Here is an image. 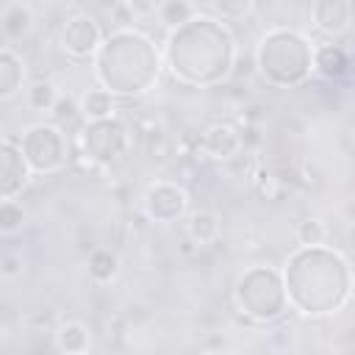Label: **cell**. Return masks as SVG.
Segmentation results:
<instances>
[{
	"mask_svg": "<svg viewBox=\"0 0 355 355\" xmlns=\"http://www.w3.org/2000/svg\"><path fill=\"white\" fill-rule=\"evenodd\" d=\"M311 14H313V22L322 33L338 36L352 22V3H347V0H319V3L311 6Z\"/></svg>",
	"mask_w": 355,
	"mask_h": 355,
	"instance_id": "7c38bea8",
	"label": "cell"
},
{
	"mask_svg": "<svg viewBox=\"0 0 355 355\" xmlns=\"http://www.w3.org/2000/svg\"><path fill=\"white\" fill-rule=\"evenodd\" d=\"M313 69L324 78H344L349 72V55L341 44H322L313 50Z\"/></svg>",
	"mask_w": 355,
	"mask_h": 355,
	"instance_id": "4fadbf2b",
	"label": "cell"
},
{
	"mask_svg": "<svg viewBox=\"0 0 355 355\" xmlns=\"http://www.w3.org/2000/svg\"><path fill=\"white\" fill-rule=\"evenodd\" d=\"M0 272H3L6 277H17V275H22V258H19V255H3V261H0Z\"/></svg>",
	"mask_w": 355,
	"mask_h": 355,
	"instance_id": "484cf974",
	"label": "cell"
},
{
	"mask_svg": "<svg viewBox=\"0 0 355 355\" xmlns=\"http://www.w3.org/2000/svg\"><path fill=\"white\" fill-rule=\"evenodd\" d=\"M255 64L272 86H297L313 69V47L291 28H272L255 47Z\"/></svg>",
	"mask_w": 355,
	"mask_h": 355,
	"instance_id": "277c9868",
	"label": "cell"
},
{
	"mask_svg": "<svg viewBox=\"0 0 355 355\" xmlns=\"http://www.w3.org/2000/svg\"><path fill=\"white\" fill-rule=\"evenodd\" d=\"M80 111H83V116H86L89 122L108 119V116H114V97H111L105 89L94 86V89H89V92L83 94V100H80Z\"/></svg>",
	"mask_w": 355,
	"mask_h": 355,
	"instance_id": "e0dca14e",
	"label": "cell"
},
{
	"mask_svg": "<svg viewBox=\"0 0 355 355\" xmlns=\"http://www.w3.org/2000/svg\"><path fill=\"white\" fill-rule=\"evenodd\" d=\"M244 141H241V130L230 122H219L211 125L202 136H200V153H205L208 158H236L241 153Z\"/></svg>",
	"mask_w": 355,
	"mask_h": 355,
	"instance_id": "8fae6325",
	"label": "cell"
},
{
	"mask_svg": "<svg viewBox=\"0 0 355 355\" xmlns=\"http://www.w3.org/2000/svg\"><path fill=\"white\" fill-rule=\"evenodd\" d=\"M116 272H119V258H116V252H111V250L103 247V250H94V252L89 255V275H92L97 283L114 280Z\"/></svg>",
	"mask_w": 355,
	"mask_h": 355,
	"instance_id": "ffe728a7",
	"label": "cell"
},
{
	"mask_svg": "<svg viewBox=\"0 0 355 355\" xmlns=\"http://www.w3.org/2000/svg\"><path fill=\"white\" fill-rule=\"evenodd\" d=\"M189 205V197L186 191L178 186V183H169V180H158L147 189L144 194V208H147V216L155 219V222H175Z\"/></svg>",
	"mask_w": 355,
	"mask_h": 355,
	"instance_id": "9c48e42d",
	"label": "cell"
},
{
	"mask_svg": "<svg viewBox=\"0 0 355 355\" xmlns=\"http://www.w3.org/2000/svg\"><path fill=\"white\" fill-rule=\"evenodd\" d=\"M155 11H158V19L166 28H172V31L180 28V25H186L194 14H200V8L194 3H186V0H166V3L155 6Z\"/></svg>",
	"mask_w": 355,
	"mask_h": 355,
	"instance_id": "d6986e66",
	"label": "cell"
},
{
	"mask_svg": "<svg viewBox=\"0 0 355 355\" xmlns=\"http://www.w3.org/2000/svg\"><path fill=\"white\" fill-rule=\"evenodd\" d=\"M89 330H86V324H80V322H67V324H61L58 327V333H55V347L64 352V355H69V352H86L89 349Z\"/></svg>",
	"mask_w": 355,
	"mask_h": 355,
	"instance_id": "ac0fdd59",
	"label": "cell"
},
{
	"mask_svg": "<svg viewBox=\"0 0 355 355\" xmlns=\"http://www.w3.org/2000/svg\"><path fill=\"white\" fill-rule=\"evenodd\" d=\"M236 305L255 322H275L288 308L283 277L272 266H252L236 280Z\"/></svg>",
	"mask_w": 355,
	"mask_h": 355,
	"instance_id": "5b68a950",
	"label": "cell"
},
{
	"mask_svg": "<svg viewBox=\"0 0 355 355\" xmlns=\"http://www.w3.org/2000/svg\"><path fill=\"white\" fill-rule=\"evenodd\" d=\"M55 100H58V89H55V83H50V80H36V83L28 89V105H31L36 114L53 111Z\"/></svg>",
	"mask_w": 355,
	"mask_h": 355,
	"instance_id": "44dd1931",
	"label": "cell"
},
{
	"mask_svg": "<svg viewBox=\"0 0 355 355\" xmlns=\"http://www.w3.org/2000/svg\"><path fill=\"white\" fill-rule=\"evenodd\" d=\"M205 355H225V352H205Z\"/></svg>",
	"mask_w": 355,
	"mask_h": 355,
	"instance_id": "f1b7e54d",
	"label": "cell"
},
{
	"mask_svg": "<svg viewBox=\"0 0 355 355\" xmlns=\"http://www.w3.org/2000/svg\"><path fill=\"white\" fill-rule=\"evenodd\" d=\"M216 11H219L222 17H227V19H233V17H247V14L252 11V3H250V0H239V3H216Z\"/></svg>",
	"mask_w": 355,
	"mask_h": 355,
	"instance_id": "d4e9b609",
	"label": "cell"
},
{
	"mask_svg": "<svg viewBox=\"0 0 355 355\" xmlns=\"http://www.w3.org/2000/svg\"><path fill=\"white\" fill-rule=\"evenodd\" d=\"M80 144H83V155L92 164H103L105 166V164L119 161L128 153V147H130V128L119 116L86 122V128L80 133Z\"/></svg>",
	"mask_w": 355,
	"mask_h": 355,
	"instance_id": "52a82bcc",
	"label": "cell"
},
{
	"mask_svg": "<svg viewBox=\"0 0 355 355\" xmlns=\"http://www.w3.org/2000/svg\"><path fill=\"white\" fill-rule=\"evenodd\" d=\"M108 14H111V19H114L116 25H122V31H125V25L136 22V6H133V3H114V6L108 8Z\"/></svg>",
	"mask_w": 355,
	"mask_h": 355,
	"instance_id": "cb8c5ba5",
	"label": "cell"
},
{
	"mask_svg": "<svg viewBox=\"0 0 355 355\" xmlns=\"http://www.w3.org/2000/svg\"><path fill=\"white\" fill-rule=\"evenodd\" d=\"M178 250H180V255H194V252H200V247H197V244H194L189 236L180 241V247H178Z\"/></svg>",
	"mask_w": 355,
	"mask_h": 355,
	"instance_id": "83f0119b",
	"label": "cell"
},
{
	"mask_svg": "<svg viewBox=\"0 0 355 355\" xmlns=\"http://www.w3.org/2000/svg\"><path fill=\"white\" fill-rule=\"evenodd\" d=\"M286 300L305 316H327L347 305L352 288L349 263L327 247H300L280 272Z\"/></svg>",
	"mask_w": 355,
	"mask_h": 355,
	"instance_id": "7a4b0ae2",
	"label": "cell"
},
{
	"mask_svg": "<svg viewBox=\"0 0 355 355\" xmlns=\"http://www.w3.org/2000/svg\"><path fill=\"white\" fill-rule=\"evenodd\" d=\"M69 355H89V352H69Z\"/></svg>",
	"mask_w": 355,
	"mask_h": 355,
	"instance_id": "f546056e",
	"label": "cell"
},
{
	"mask_svg": "<svg viewBox=\"0 0 355 355\" xmlns=\"http://www.w3.org/2000/svg\"><path fill=\"white\" fill-rule=\"evenodd\" d=\"M31 25H33V11L25 3H11L0 14V33L6 39H22V36H28Z\"/></svg>",
	"mask_w": 355,
	"mask_h": 355,
	"instance_id": "5bb4252c",
	"label": "cell"
},
{
	"mask_svg": "<svg viewBox=\"0 0 355 355\" xmlns=\"http://www.w3.org/2000/svg\"><path fill=\"white\" fill-rule=\"evenodd\" d=\"M100 89L114 94H141L161 75V53L150 36L139 31H114L94 55Z\"/></svg>",
	"mask_w": 355,
	"mask_h": 355,
	"instance_id": "3957f363",
	"label": "cell"
},
{
	"mask_svg": "<svg viewBox=\"0 0 355 355\" xmlns=\"http://www.w3.org/2000/svg\"><path fill=\"white\" fill-rule=\"evenodd\" d=\"M236 64V42L225 22L194 14L186 25L175 28L166 42L169 72L189 86L222 83Z\"/></svg>",
	"mask_w": 355,
	"mask_h": 355,
	"instance_id": "6da1fadb",
	"label": "cell"
},
{
	"mask_svg": "<svg viewBox=\"0 0 355 355\" xmlns=\"http://www.w3.org/2000/svg\"><path fill=\"white\" fill-rule=\"evenodd\" d=\"M25 78L22 61L11 53V50H0V100H8L19 92Z\"/></svg>",
	"mask_w": 355,
	"mask_h": 355,
	"instance_id": "2e32d148",
	"label": "cell"
},
{
	"mask_svg": "<svg viewBox=\"0 0 355 355\" xmlns=\"http://www.w3.org/2000/svg\"><path fill=\"white\" fill-rule=\"evenodd\" d=\"M25 225V211L17 200L0 202V233H17Z\"/></svg>",
	"mask_w": 355,
	"mask_h": 355,
	"instance_id": "7402d4cb",
	"label": "cell"
},
{
	"mask_svg": "<svg viewBox=\"0 0 355 355\" xmlns=\"http://www.w3.org/2000/svg\"><path fill=\"white\" fill-rule=\"evenodd\" d=\"M75 111H80V108H78V105H75L69 97H67V100H64V97H58L50 114H55V119H64V116L69 119V116H75Z\"/></svg>",
	"mask_w": 355,
	"mask_h": 355,
	"instance_id": "4316f807",
	"label": "cell"
},
{
	"mask_svg": "<svg viewBox=\"0 0 355 355\" xmlns=\"http://www.w3.org/2000/svg\"><path fill=\"white\" fill-rule=\"evenodd\" d=\"M186 236L197 244V247H208L219 239V216L208 208H200L191 214L189 219V227H186Z\"/></svg>",
	"mask_w": 355,
	"mask_h": 355,
	"instance_id": "9a60e30c",
	"label": "cell"
},
{
	"mask_svg": "<svg viewBox=\"0 0 355 355\" xmlns=\"http://www.w3.org/2000/svg\"><path fill=\"white\" fill-rule=\"evenodd\" d=\"M31 178V169L22 158V150L0 139V202L14 200Z\"/></svg>",
	"mask_w": 355,
	"mask_h": 355,
	"instance_id": "30bf717a",
	"label": "cell"
},
{
	"mask_svg": "<svg viewBox=\"0 0 355 355\" xmlns=\"http://www.w3.org/2000/svg\"><path fill=\"white\" fill-rule=\"evenodd\" d=\"M324 236H327V230H324V225L319 219H302L297 225V241L302 247H322Z\"/></svg>",
	"mask_w": 355,
	"mask_h": 355,
	"instance_id": "603a6c76",
	"label": "cell"
},
{
	"mask_svg": "<svg viewBox=\"0 0 355 355\" xmlns=\"http://www.w3.org/2000/svg\"><path fill=\"white\" fill-rule=\"evenodd\" d=\"M19 150H22L28 169L39 172V175H53V172L64 169L69 161V141L58 125L42 122V125L28 128L19 141Z\"/></svg>",
	"mask_w": 355,
	"mask_h": 355,
	"instance_id": "8992f818",
	"label": "cell"
},
{
	"mask_svg": "<svg viewBox=\"0 0 355 355\" xmlns=\"http://www.w3.org/2000/svg\"><path fill=\"white\" fill-rule=\"evenodd\" d=\"M103 44V33L100 25L92 14L78 11L72 17H67L64 28H61V47L75 55V58H86L92 53H97V47Z\"/></svg>",
	"mask_w": 355,
	"mask_h": 355,
	"instance_id": "ba28073f",
	"label": "cell"
}]
</instances>
